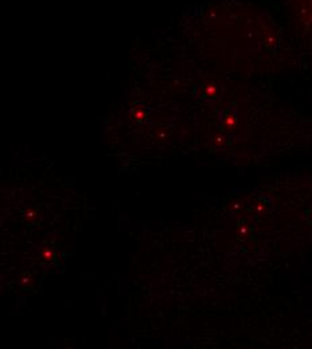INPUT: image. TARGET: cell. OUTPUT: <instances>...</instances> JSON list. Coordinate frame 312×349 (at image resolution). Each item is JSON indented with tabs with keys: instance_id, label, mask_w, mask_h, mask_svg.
Here are the masks:
<instances>
[{
	"instance_id": "cell-1",
	"label": "cell",
	"mask_w": 312,
	"mask_h": 349,
	"mask_svg": "<svg viewBox=\"0 0 312 349\" xmlns=\"http://www.w3.org/2000/svg\"><path fill=\"white\" fill-rule=\"evenodd\" d=\"M24 218L28 222H34L38 219V212L34 211V209H27V211H24Z\"/></svg>"
},
{
	"instance_id": "cell-2",
	"label": "cell",
	"mask_w": 312,
	"mask_h": 349,
	"mask_svg": "<svg viewBox=\"0 0 312 349\" xmlns=\"http://www.w3.org/2000/svg\"><path fill=\"white\" fill-rule=\"evenodd\" d=\"M42 258H43L44 261H53L54 258V253L51 248H46V250H43V253H42Z\"/></svg>"
}]
</instances>
